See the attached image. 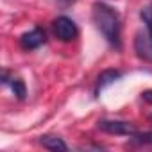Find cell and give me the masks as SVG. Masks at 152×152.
I'll return each instance as SVG.
<instances>
[{
	"mask_svg": "<svg viewBox=\"0 0 152 152\" xmlns=\"http://www.w3.org/2000/svg\"><path fill=\"white\" fill-rule=\"evenodd\" d=\"M91 20L111 47L115 48L122 47V20H120V15L113 7L102 2L95 4L91 9Z\"/></svg>",
	"mask_w": 152,
	"mask_h": 152,
	"instance_id": "obj_1",
	"label": "cell"
},
{
	"mask_svg": "<svg viewBox=\"0 0 152 152\" xmlns=\"http://www.w3.org/2000/svg\"><path fill=\"white\" fill-rule=\"evenodd\" d=\"M141 20L145 22V32L136 34L134 48L141 59L152 61V6L141 9Z\"/></svg>",
	"mask_w": 152,
	"mask_h": 152,
	"instance_id": "obj_2",
	"label": "cell"
},
{
	"mask_svg": "<svg viewBox=\"0 0 152 152\" xmlns=\"http://www.w3.org/2000/svg\"><path fill=\"white\" fill-rule=\"evenodd\" d=\"M52 32L61 41H73L79 36L77 25H75V22L72 18H68V16H57L52 22Z\"/></svg>",
	"mask_w": 152,
	"mask_h": 152,
	"instance_id": "obj_3",
	"label": "cell"
},
{
	"mask_svg": "<svg viewBox=\"0 0 152 152\" xmlns=\"http://www.w3.org/2000/svg\"><path fill=\"white\" fill-rule=\"evenodd\" d=\"M99 129L107 134H116V136H132L136 134V125L131 122H122V120H100Z\"/></svg>",
	"mask_w": 152,
	"mask_h": 152,
	"instance_id": "obj_4",
	"label": "cell"
},
{
	"mask_svg": "<svg viewBox=\"0 0 152 152\" xmlns=\"http://www.w3.org/2000/svg\"><path fill=\"white\" fill-rule=\"evenodd\" d=\"M45 41H47V34H45V31L39 29V27H36V29H32V31H29V32H23V34L20 36V45H22V48H25V50H34V48L41 47Z\"/></svg>",
	"mask_w": 152,
	"mask_h": 152,
	"instance_id": "obj_5",
	"label": "cell"
},
{
	"mask_svg": "<svg viewBox=\"0 0 152 152\" xmlns=\"http://www.w3.org/2000/svg\"><path fill=\"white\" fill-rule=\"evenodd\" d=\"M122 77V72L120 70H104L99 77H97V86H95V93L99 95L106 86L113 84L115 81H118Z\"/></svg>",
	"mask_w": 152,
	"mask_h": 152,
	"instance_id": "obj_6",
	"label": "cell"
},
{
	"mask_svg": "<svg viewBox=\"0 0 152 152\" xmlns=\"http://www.w3.org/2000/svg\"><path fill=\"white\" fill-rule=\"evenodd\" d=\"M2 83L7 86H11V90H13V93L18 97V99H25V84H23V81L22 79H15V77H9V73L7 72H4L2 73Z\"/></svg>",
	"mask_w": 152,
	"mask_h": 152,
	"instance_id": "obj_7",
	"label": "cell"
},
{
	"mask_svg": "<svg viewBox=\"0 0 152 152\" xmlns=\"http://www.w3.org/2000/svg\"><path fill=\"white\" fill-rule=\"evenodd\" d=\"M39 143H41L45 148H48V150H66V148H68L66 143H64L59 136H52V134L41 136V138H39Z\"/></svg>",
	"mask_w": 152,
	"mask_h": 152,
	"instance_id": "obj_8",
	"label": "cell"
},
{
	"mask_svg": "<svg viewBox=\"0 0 152 152\" xmlns=\"http://www.w3.org/2000/svg\"><path fill=\"white\" fill-rule=\"evenodd\" d=\"M131 138L138 143H152V132H136Z\"/></svg>",
	"mask_w": 152,
	"mask_h": 152,
	"instance_id": "obj_9",
	"label": "cell"
},
{
	"mask_svg": "<svg viewBox=\"0 0 152 152\" xmlns=\"http://www.w3.org/2000/svg\"><path fill=\"white\" fill-rule=\"evenodd\" d=\"M141 99H143L145 102L152 104V90H147V91H143V93H141Z\"/></svg>",
	"mask_w": 152,
	"mask_h": 152,
	"instance_id": "obj_10",
	"label": "cell"
},
{
	"mask_svg": "<svg viewBox=\"0 0 152 152\" xmlns=\"http://www.w3.org/2000/svg\"><path fill=\"white\" fill-rule=\"evenodd\" d=\"M150 118H152V116H150Z\"/></svg>",
	"mask_w": 152,
	"mask_h": 152,
	"instance_id": "obj_11",
	"label": "cell"
}]
</instances>
